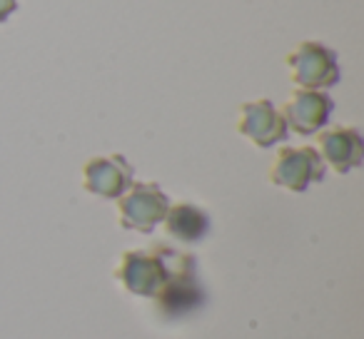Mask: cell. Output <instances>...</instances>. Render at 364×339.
<instances>
[{
  "instance_id": "1",
  "label": "cell",
  "mask_w": 364,
  "mask_h": 339,
  "mask_svg": "<svg viewBox=\"0 0 364 339\" xmlns=\"http://www.w3.org/2000/svg\"><path fill=\"white\" fill-rule=\"evenodd\" d=\"M190 262H195L193 254H182L165 244H155L150 249H130V252H122L115 267V279L125 292L155 299L167 279Z\"/></svg>"
},
{
  "instance_id": "3",
  "label": "cell",
  "mask_w": 364,
  "mask_h": 339,
  "mask_svg": "<svg viewBox=\"0 0 364 339\" xmlns=\"http://www.w3.org/2000/svg\"><path fill=\"white\" fill-rule=\"evenodd\" d=\"M289 77L304 90H329L339 82L337 53L319 41H304L287 55Z\"/></svg>"
},
{
  "instance_id": "7",
  "label": "cell",
  "mask_w": 364,
  "mask_h": 339,
  "mask_svg": "<svg viewBox=\"0 0 364 339\" xmlns=\"http://www.w3.org/2000/svg\"><path fill=\"white\" fill-rule=\"evenodd\" d=\"M332 110L334 102L327 95V90L297 87L279 112H282L284 122H287V130L297 132V135H317L322 127H327Z\"/></svg>"
},
{
  "instance_id": "6",
  "label": "cell",
  "mask_w": 364,
  "mask_h": 339,
  "mask_svg": "<svg viewBox=\"0 0 364 339\" xmlns=\"http://www.w3.org/2000/svg\"><path fill=\"white\" fill-rule=\"evenodd\" d=\"M237 132L247 137L255 147H274L287 140L289 130L282 112L274 107L272 100H252L240 105Z\"/></svg>"
},
{
  "instance_id": "9",
  "label": "cell",
  "mask_w": 364,
  "mask_h": 339,
  "mask_svg": "<svg viewBox=\"0 0 364 339\" xmlns=\"http://www.w3.org/2000/svg\"><path fill=\"white\" fill-rule=\"evenodd\" d=\"M203 299L205 292L198 282V269H195V262H190L167 279V284L155 297V304L162 314H170L172 317V314L193 312L195 307L203 304Z\"/></svg>"
},
{
  "instance_id": "4",
  "label": "cell",
  "mask_w": 364,
  "mask_h": 339,
  "mask_svg": "<svg viewBox=\"0 0 364 339\" xmlns=\"http://www.w3.org/2000/svg\"><path fill=\"white\" fill-rule=\"evenodd\" d=\"M327 167L317 147H282L269 167V183L289 193H304L309 185L322 183Z\"/></svg>"
},
{
  "instance_id": "8",
  "label": "cell",
  "mask_w": 364,
  "mask_h": 339,
  "mask_svg": "<svg viewBox=\"0 0 364 339\" xmlns=\"http://www.w3.org/2000/svg\"><path fill=\"white\" fill-rule=\"evenodd\" d=\"M317 152L324 167L337 175H347L364 162V142L357 127H322L317 132Z\"/></svg>"
},
{
  "instance_id": "5",
  "label": "cell",
  "mask_w": 364,
  "mask_h": 339,
  "mask_svg": "<svg viewBox=\"0 0 364 339\" xmlns=\"http://www.w3.org/2000/svg\"><path fill=\"white\" fill-rule=\"evenodd\" d=\"M135 183V170L125 155H97L82 165V188L102 200H117Z\"/></svg>"
},
{
  "instance_id": "2",
  "label": "cell",
  "mask_w": 364,
  "mask_h": 339,
  "mask_svg": "<svg viewBox=\"0 0 364 339\" xmlns=\"http://www.w3.org/2000/svg\"><path fill=\"white\" fill-rule=\"evenodd\" d=\"M115 203L120 227L142 235H150L170 208V198L157 183H132Z\"/></svg>"
},
{
  "instance_id": "11",
  "label": "cell",
  "mask_w": 364,
  "mask_h": 339,
  "mask_svg": "<svg viewBox=\"0 0 364 339\" xmlns=\"http://www.w3.org/2000/svg\"><path fill=\"white\" fill-rule=\"evenodd\" d=\"M18 11V0H0V23H6Z\"/></svg>"
},
{
  "instance_id": "10",
  "label": "cell",
  "mask_w": 364,
  "mask_h": 339,
  "mask_svg": "<svg viewBox=\"0 0 364 339\" xmlns=\"http://www.w3.org/2000/svg\"><path fill=\"white\" fill-rule=\"evenodd\" d=\"M162 225H165V232L170 235L172 240L185 242V244H195L208 237L210 215L193 203H177L167 208Z\"/></svg>"
}]
</instances>
